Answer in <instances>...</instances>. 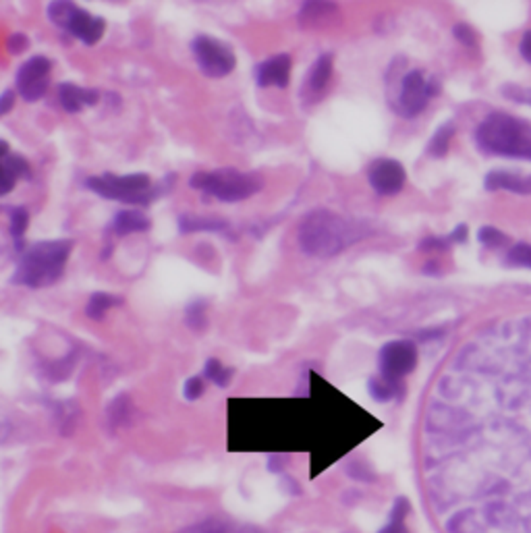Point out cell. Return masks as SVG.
Segmentation results:
<instances>
[{"label":"cell","instance_id":"ac0fdd59","mask_svg":"<svg viewBox=\"0 0 531 533\" xmlns=\"http://www.w3.org/2000/svg\"><path fill=\"white\" fill-rule=\"evenodd\" d=\"M150 227V218L142 210H120L112 218L111 230L117 237H127L133 233H145Z\"/></svg>","mask_w":531,"mask_h":533},{"label":"cell","instance_id":"d6a6232c","mask_svg":"<svg viewBox=\"0 0 531 533\" xmlns=\"http://www.w3.org/2000/svg\"><path fill=\"white\" fill-rule=\"evenodd\" d=\"M29 46V37L25 34H12L6 37V48H9L11 54H21Z\"/></svg>","mask_w":531,"mask_h":533},{"label":"cell","instance_id":"d4e9b609","mask_svg":"<svg viewBox=\"0 0 531 533\" xmlns=\"http://www.w3.org/2000/svg\"><path fill=\"white\" fill-rule=\"evenodd\" d=\"M332 12H336V6L332 3H303L302 12H299V21L305 25H316V19H326Z\"/></svg>","mask_w":531,"mask_h":533},{"label":"cell","instance_id":"7c38bea8","mask_svg":"<svg viewBox=\"0 0 531 533\" xmlns=\"http://www.w3.org/2000/svg\"><path fill=\"white\" fill-rule=\"evenodd\" d=\"M332 71H335V56L330 53L319 54L313 65L307 71L303 86H302V100L303 104H316L324 98L326 89H328V83L332 79Z\"/></svg>","mask_w":531,"mask_h":533},{"label":"cell","instance_id":"836d02e7","mask_svg":"<svg viewBox=\"0 0 531 533\" xmlns=\"http://www.w3.org/2000/svg\"><path fill=\"white\" fill-rule=\"evenodd\" d=\"M15 98H17L15 89H4V92L0 94V119L6 117V114L15 108Z\"/></svg>","mask_w":531,"mask_h":533},{"label":"cell","instance_id":"603a6c76","mask_svg":"<svg viewBox=\"0 0 531 533\" xmlns=\"http://www.w3.org/2000/svg\"><path fill=\"white\" fill-rule=\"evenodd\" d=\"M233 374L235 370L227 368V365L216 357H210L208 362L203 363V378H206L208 382L216 384L219 388H227L230 380H233Z\"/></svg>","mask_w":531,"mask_h":533},{"label":"cell","instance_id":"ffe728a7","mask_svg":"<svg viewBox=\"0 0 531 533\" xmlns=\"http://www.w3.org/2000/svg\"><path fill=\"white\" fill-rule=\"evenodd\" d=\"M119 305H123V297L111 293H94L86 304V316L94 322H102L106 313Z\"/></svg>","mask_w":531,"mask_h":533},{"label":"cell","instance_id":"d6986e66","mask_svg":"<svg viewBox=\"0 0 531 533\" xmlns=\"http://www.w3.org/2000/svg\"><path fill=\"white\" fill-rule=\"evenodd\" d=\"M177 533H261L260 529L249 528V525H241L230 521V519H222V517H212L206 519V521H200L191 528H185Z\"/></svg>","mask_w":531,"mask_h":533},{"label":"cell","instance_id":"3957f363","mask_svg":"<svg viewBox=\"0 0 531 533\" xmlns=\"http://www.w3.org/2000/svg\"><path fill=\"white\" fill-rule=\"evenodd\" d=\"M476 146L488 156L531 160V125L507 112H492L476 129Z\"/></svg>","mask_w":531,"mask_h":533},{"label":"cell","instance_id":"5b68a950","mask_svg":"<svg viewBox=\"0 0 531 533\" xmlns=\"http://www.w3.org/2000/svg\"><path fill=\"white\" fill-rule=\"evenodd\" d=\"M189 187L222 204H239L264 189V177L239 169L197 171L189 179Z\"/></svg>","mask_w":531,"mask_h":533},{"label":"cell","instance_id":"9c48e42d","mask_svg":"<svg viewBox=\"0 0 531 533\" xmlns=\"http://www.w3.org/2000/svg\"><path fill=\"white\" fill-rule=\"evenodd\" d=\"M378 363L382 378L399 382L401 378L411 374L418 365V349L411 340H393L380 349Z\"/></svg>","mask_w":531,"mask_h":533},{"label":"cell","instance_id":"ba28073f","mask_svg":"<svg viewBox=\"0 0 531 533\" xmlns=\"http://www.w3.org/2000/svg\"><path fill=\"white\" fill-rule=\"evenodd\" d=\"M50 75H53V61L44 54L29 56L17 71L15 77V92L28 102H40L48 94Z\"/></svg>","mask_w":531,"mask_h":533},{"label":"cell","instance_id":"d590c367","mask_svg":"<svg viewBox=\"0 0 531 533\" xmlns=\"http://www.w3.org/2000/svg\"><path fill=\"white\" fill-rule=\"evenodd\" d=\"M521 56L531 62V31H526V36L521 40Z\"/></svg>","mask_w":531,"mask_h":533},{"label":"cell","instance_id":"484cf974","mask_svg":"<svg viewBox=\"0 0 531 533\" xmlns=\"http://www.w3.org/2000/svg\"><path fill=\"white\" fill-rule=\"evenodd\" d=\"M477 241L479 246L488 247V249H502L504 246H509V237L498 230L494 227H482L477 230Z\"/></svg>","mask_w":531,"mask_h":533},{"label":"cell","instance_id":"83f0119b","mask_svg":"<svg viewBox=\"0 0 531 533\" xmlns=\"http://www.w3.org/2000/svg\"><path fill=\"white\" fill-rule=\"evenodd\" d=\"M504 264L510 268H529L531 270V246L529 243H517L507 254Z\"/></svg>","mask_w":531,"mask_h":533},{"label":"cell","instance_id":"8992f818","mask_svg":"<svg viewBox=\"0 0 531 533\" xmlns=\"http://www.w3.org/2000/svg\"><path fill=\"white\" fill-rule=\"evenodd\" d=\"M46 15L50 23L56 28L67 31L69 36L79 40L86 46H95L106 34V21L98 15L81 9L75 3H67V0H56L50 3L46 9Z\"/></svg>","mask_w":531,"mask_h":533},{"label":"cell","instance_id":"6da1fadb","mask_svg":"<svg viewBox=\"0 0 531 533\" xmlns=\"http://www.w3.org/2000/svg\"><path fill=\"white\" fill-rule=\"evenodd\" d=\"M369 229L363 222L351 221L332 210H311L297 229L299 247L311 258H332L355 243L368 239Z\"/></svg>","mask_w":531,"mask_h":533},{"label":"cell","instance_id":"f1b7e54d","mask_svg":"<svg viewBox=\"0 0 531 533\" xmlns=\"http://www.w3.org/2000/svg\"><path fill=\"white\" fill-rule=\"evenodd\" d=\"M407 511H409V504L405 498H399L394 504V511H393V519H390V523L384 528L380 533H407L405 531V517H407Z\"/></svg>","mask_w":531,"mask_h":533},{"label":"cell","instance_id":"e0dca14e","mask_svg":"<svg viewBox=\"0 0 531 533\" xmlns=\"http://www.w3.org/2000/svg\"><path fill=\"white\" fill-rule=\"evenodd\" d=\"M485 189L488 191H510V194L531 196V175H513L509 171H492L485 175Z\"/></svg>","mask_w":531,"mask_h":533},{"label":"cell","instance_id":"52a82bcc","mask_svg":"<svg viewBox=\"0 0 531 533\" xmlns=\"http://www.w3.org/2000/svg\"><path fill=\"white\" fill-rule=\"evenodd\" d=\"M191 54L197 62V67L210 79H222L228 77L236 67L235 50L230 48V44L219 40L214 36H195L191 40Z\"/></svg>","mask_w":531,"mask_h":533},{"label":"cell","instance_id":"277c9868","mask_svg":"<svg viewBox=\"0 0 531 533\" xmlns=\"http://www.w3.org/2000/svg\"><path fill=\"white\" fill-rule=\"evenodd\" d=\"M175 175H166L158 185H153L150 175H145V172H131V175L104 172V175L87 177L83 185H86L87 191L104 197V200L133 205H150L153 200L169 194L175 187Z\"/></svg>","mask_w":531,"mask_h":533},{"label":"cell","instance_id":"44dd1931","mask_svg":"<svg viewBox=\"0 0 531 533\" xmlns=\"http://www.w3.org/2000/svg\"><path fill=\"white\" fill-rule=\"evenodd\" d=\"M455 131H457V127L452 121H446L444 125H440L436 133L432 135L430 144H427V156L444 158L446 154H449V147H451L452 137H455Z\"/></svg>","mask_w":531,"mask_h":533},{"label":"cell","instance_id":"4316f807","mask_svg":"<svg viewBox=\"0 0 531 533\" xmlns=\"http://www.w3.org/2000/svg\"><path fill=\"white\" fill-rule=\"evenodd\" d=\"M369 395L378 403H386L396 395V382L386 380V378L382 376L372 378V380H369Z\"/></svg>","mask_w":531,"mask_h":533},{"label":"cell","instance_id":"cb8c5ba5","mask_svg":"<svg viewBox=\"0 0 531 533\" xmlns=\"http://www.w3.org/2000/svg\"><path fill=\"white\" fill-rule=\"evenodd\" d=\"M185 324L187 329L202 332L208 326V301L206 299H195L185 307Z\"/></svg>","mask_w":531,"mask_h":533},{"label":"cell","instance_id":"7a4b0ae2","mask_svg":"<svg viewBox=\"0 0 531 533\" xmlns=\"http://www.w3.org/2000/svg\"><path fill=\"white\" fill-rule=\"evenodd\" d=\"M75 243L71 239L37 241L28 247L19 260L11 282L28 288H48L56 285L65 274Z\"/></svg>","mask_w":531,"mask_h":533},{"label":"cell","instance_id":"f546056e","mask_svg":"<svg viewBox=\"0 0 531 533\" xmlns=\"http://www.w3.org/2000/svg\"><path fill=\"white\" fill-rule=\"evenodd\" d=\"M203 390H206V380H203V376L187 378V380H185V384H183L185 401H189V403L197 401L203 395Z\"/></svg>","mask_w":531,"mask_h":533},{"label":"cell","instance_id":"5bb4252c","mask_svg":"<svg viewBox=\"0 0 531 533\" xmlns=\"http://www.w3.org/2000/svg\"><path fill=\"white\" fill-rule=\"evenodd\" d=\"M100 100V92L95 87H83L71 81L59 83V104L65 112L77 114L83 108L95 106Z\"/></svg>","mask_w":531,"mask_h":533},{"label":"cell","instance_id":"9a60e30c","mask_svg":"<svg viewBox=\"0 0 531 533\" xmlns=\"http://www.w3.org/2000/svg\"><path fill=\"white\" fill-rule=\"evenodd\" d=\"M19 179H31V166L15 152L0 156V197L9 196Z\"/></svg>","mask_w":531,"mask_h":533},{"label":"cell","instance_id":"8fae6325","mask_svg":"<svg viewBox=\"0 0 531 533\" xmlns=\"http://www.w3.org/2000/svg\"><path fill=\"white\" fill-rule=\"evenodd\" d=\"M405 166L393 158L376 160L368 169V181L378 196H396L405 187Z\"/></svg>","mask_w":531,"mask_h":533},{"label":"cell","instance_id":"2e32d148","mask_svg":"<svg viewBox=\"0 0 531 533\" xmlns=\"http://www.w3.org/2000/svg\"><path fill=\"white\" fill-rule=\"evenodd\" d=\"M177 229L181 235L191 233H230V222L220 216L181 214L177 218Z\"/></svg>","mask_w":531,"mask_h":533},{"label":"cell","instance_id":"e575fe53","mask_svg":"<svg viewBox=\"0 0 531 533\" xmlns=\"http://www.w3.org/2000/svg\"><path fill=\"white\" fill-rule=\"evenodd\" d=\"M446 239H449L451 246H452V243H463L467 239V227H465V224H459V227L452 230V233L446 237Z\"/></svg>","mask_w":531,"mask_h":533},{"label":"cell","instance_id":"7402d4cb","mask_svg":"<svg viewBox=\"0 0 531 533\" xmlns=\"http://www.w3.org/2000/svg\"><path fill=\"white\" fill-rule=\"evenodd\" d=\"M28 227H29L28 210L21 208V205L12 208L9 214V233L19 252H23V237L28 233Z\"/></svg>","mask_w":531,"mask_h":533},{"label":"cell","instance_id":"4dcf8cb0","mask_svg":"<svg viewBox=\"0 0 531 533\" xmlns=\"http://www.w3.org/2000/svg\"><path fill=\"white\" fill-rule=\"evenodd\" d=\"M452 34H455V37L460 44H463V46L477 48V34H476V29L471 28V25L457 23L455 28H452Z\"/></svg>","mask_w":531,"mask_h":533},{"label":"cell","instance_id":"30bf717a","mask_svg":"<svg viewBox=\"0 0 531 533\" xmlns=\"http://www.w3.org/2000/svg\"><path fill=\"white\" fill-rule=\"evenodd\" d=\"M427 100V81L424 79V73L421 71H409V73L402 77L399 96L394 100L396 112L401 114L402 119H415L418 114L424 111Z\"/></svg>","mask_w":531,"mask_h":533},{"label":"cell","instance_id":"4fadbf2b","mask_svg":"<svg viewBox=\"0 0 531 533\" xmlns=\"http://www.w3.org/2000/svg\"><path fill=\"white\" fill-rule=\"evenodd\" d=\"M291 67H293L291 54H286V53L274 54V56H270V59L261 61L260 65H255V69H253L255 86L261 89H266V87L285 89L291 81Z\"/></svg>","mask_w":531,"mask_h":533},{"label":"cell","instance_id":"1f68e13d","mask_svg":"<svg viewBox=\"0 0 531 533\" xmlns=\"http://www.w3.org/2000/svg\"><path fill=\"white\" fill-rule=\"evenodd\" d=\"M502 94H504V98L531 106V87L527 89V87H519V86H504Z\"/></svg>","mask_w":531,"mask_h":533}]
</instances>
